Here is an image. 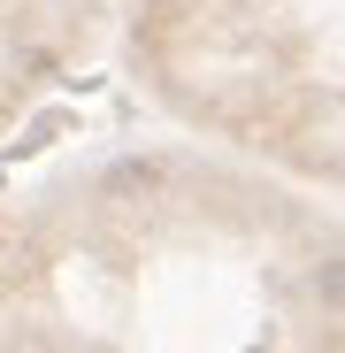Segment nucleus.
Masks as SVG:
<instances>
[{
	"mask_svg": "<svg viewBox=\"0 0 345 353\" xmlns=\"http://www.w3.org/2000/svg\"><path fill=\"white\" fill-rule=\"evenodd\" d=\"M146 8H161V0H146Z\"/></svg>",
	"mask_w": 345,
	"mask_h": 353,
	"instance_id": "nucleus-1",
	"label": "nucleus"
}]
</instances>
